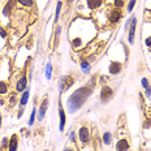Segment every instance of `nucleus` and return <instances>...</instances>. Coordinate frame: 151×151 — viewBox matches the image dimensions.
<instances>
[{
  "label": "nucleus",
  "instance_id": "31",
  "mask_svg": "<svg viewBox=\"0 0 151 151\" xmlns=\"http://www.w3.org/2000/svg\"><path fill=\"white\" fill-rule=\"evenodd\" d=\"M143 128L145 129H151V120H150V119H146V120H145Z\"/></svg>",
  "mask_w": 151,
  "mask_h": 151
},
{
  "label": "nucleus",
  "instance_id": "20",
  "mask_svg": "<svg viewBox=\"0 0 151 151\" xmlns=\"http://www.w3.org/2000/svg\"><path fill=\"white\" fill-rule=\"evenodd\" d=\"M61 8H63V1H58V5H56V11H55V18H53V22L58 24L59 21V17H60V12H61Z\"/></svg>",
  "mask_w": 151,
  "mask_h": 151
},
{
  "label": "nucleus",
  "instance_id": "13",
  "mask_svg": "<svg viewBox=\"0 0 151 151\" xmlns=\"http://www.w3.org/2000/svg\"><path fill=\"white\" fill-rule=\"evenodd\" d=\"M18 149V136L13 134L9 138V145H8V151H17Z\"/></svg>",
  "mask_w": 151,
  "mask_h": 151
},
{
  "label": "nucleus",
  "instance_id": "12",
  "mask_svg": "<svg viewBox=\"0 0 151 151\" xmlns=\"http://www.w3.org/2000/svg\"><path fill=\"white\" fill-rule=\"evenodd\" d=\"M130 150V143L127 138H121L116 143V151H129Z\"/></svg>",
  "mask_w": 151,
  "mask_h": 151
},
{
  "label": "nucleus",
  "instance_id": "7",
  "mask_svg": "<svg viewBox=\"0 0 151 151\" xmlns=\"http://www.w3.org/2000/svg\"><path fill=\"white\" fill-rule=\"evenodd\" d=\"M17 4L16 3V0H8L7 3H5V5L3 7V11H1V16L3 17H9L12 13H13V9H14V5Z\"/></svg>",
  "mask_w": 151,
  "mask_h": 151
},
{
  "label": "nucleus",
  "instance_id": "23",
  "mask_svg": "<svg viewBox=\"0 0 151 151\" xmlns=\"http://www.w3.org/2000/svg\"><path fill=\"white\" fill-rule=\"evenodd\" d=\"M8 93V83L4 81H0V95H5Z\"/></svg>",
  "mask_w": 151,
  "mask_h": 151
},
{
  "label": "nucleus",
  "instance_id": "15",
  "mask_svg": "<svg viewBox=\"0 0 151 151\" xmlns=\"http://www.w3.org/2000/svg\"><path fill=\"white\" fill-rule=\"evenodd\" d=\"M29 96H30V91L29 89H26L22 93V95H21V98H20V107H26L27 104V100H29Z\"/></svg>",
  "mask_w": 151,
  "mask_h": 151
},
{
  "label": "nucleus",
  "instance_id": "40",
  "mask_svg": "<svg viewBox=\"0 0 151 151\" xmlns=\"http://www.w3.org/2000/svg\"><path fill=\"white\" fill-rule=\"evenodd\" d=\"M150 21H151V18H150Z\"/></svg>",
  "mask_w": 151,
  "mask_h": 151
},
{
  "label": "nucleus",
  "instance_id": "8",
  "mask_svg": "<svg viewBox=\"0 0 151 151\" xmlns=\"http://www.w3.org/2000/svg\"><path fill=\"white\" fill-rule=\"evenodd\" d=\"M59 119H60V125H59V129L60 132H64L65 129V124H67V115H65V111L61 106V100H59Z\"/></svg>",
  "mask_w": 151,
  "mask_h": 151
},
{
  "label": "nucleus",
  "instance_id": "35",
  "mask_svg": "<svg viewBox=\"0 0 151 151\" xmlns=\"http://www.w3.org/2000/svg\"><path fill=\"white\" fill-rule=\"evenodd\" d=\"M63 151H74V149H72V147H65Z\"/></svg>",
  "mask_w": 151,
  "mask_h": 151
},
{
  "label": "nucleus",
  "instance_id": "33",
  "mask_svg": "<svg viewBox=\"0 0 151 151\" xmlns=\"http://www.w3.org/2000/svg\"><path fill=\"white\" fill-rule=\"evenodd\" d=\"M24 112H25V108H24V107H20V109H18V113H17V117L21 119V116H22Z\"/></svg>",
  "mask_w": 151,
  "mask_h": 151
},
{
  "label": "nucleus",
  "instance_id": "34",
  "mask_svg": "<svg viewBox=\"0 0 151 151\" xmlns=\"http://www.w3.org/2000/svg\"><path fill=\"white\" fill-rule=\"evenodd\" d=\"M130 21H132V17L129 18L127 22H125V30H128V29H129V26H130Z\"/></svg>",
  "mask_w": 151,
  "mask_h": 151
},
{
  "label": "nucleus",
  "instance_id": "5",
  "mask_svg": "<svg viewBox=\"0 0 151 151\" xmlns=\"http://www.w3.org/2000/svg\"><path fill=\"white\" fill-rule=\"evenodd\" d=\"M78 139H80V142L82 145H89L90 141H91V134H90V130L89 128L86 127V125H83V127L80 128V130H78Z\"/></svg>",
  "mask_w": 151,
  "mask_h": 151
},
{
  "label": "nucleus",
  "instance_id": "27",
  "mask_svg": "<svg viewBox=\"0 0 151 151\" xmlns=\"http://www.w3.org/2000/svg\"><path fill=\"white\" fill-rule=\"evenodd\" d=\"M8 145H9V138L7 137H4L1 139V149L4 150V149H8Z\"/></svg>",
  "mask_w": 151,
  "mask_h": 151
},
{
  "label": "nucleus",
  "instance_id": "24",
  "mask_svg": "<svg viewBox=\"0 0 151 151\" xmlns=\"http://www.w3.org/2000/svg\"><path fill=\"white\" fill-rule=\"evenodd\" d=\"M45 74H46V78H47V80H50V78H51V76H52V64H51V63H48V64L46 65V72H45Z\"/></svg>",
  "mask_w": 151,
  "mask_h": 151
},
{
  "label": "nucleus",
  "instance_id": "2",
  "mask_svg": "<svg viewBox=\"0 0 151 151\" xmlns=\"http://www.w3.org/2000/svg\"><path fill=\"white\" fill-rule=\"evenodd\" d=\"M104 13H106L107 21H108V22H111V24H117L119 21H120L121 18H122V14H124V13H122L121 9L115 8V7L107 9Z\"/></svg>",
  "mask_w": 151,
  "mask_h": 151
},
{
  "label": "nucleus",
  "instance_id": "21",
  "mask_svg": "<svg viewBox=\"0 0 151 151\" xmlns=\"http://www.w3.org/2000/svg\"><path fill=\"white\" fill-rule=\"evenodd\" d=\"M81 69H82L83 73H90L91 70V65H90V61L89 60H82L81 61Z\"/></svg>",
  "mask_w": 151,
  "mask_h": 151
},
{
  "label": "nucleus",
  "instance_id": "14",
  "mask_svg": "<svg viewBox=\"0 0 151 151\" xmlns=\"http://www.w3.org/2000/svg\"><path fill=\"white\" fill-rule=\"evenodd\" d=\"M86 5L91 11H96L103 5V0H86Z\"/></svg>",
  "mask_w": 151,
  "mask_h": 151
},
{
  "label": "nucleus",
  "instance_id": "1",
  "mask_svg": "<svg viewBox=\"0 0 151 151\" xmlns=\"http://www.w3.org/2000/svg\"><path fill=\"white\" fill-rule=\"evenodd\" d=\"M95 89V78H91L90 82H87L83 86L78 87L76 91L72 93V95L67 100V109L69 113H74L80 111L82 108V106L89 100L91 94L94 93Z\"/></svg>",
  "mask_w": 151,
  "mask_h": 151
},
{
  "label": "nucleus",
  "instance_id": "3",
  "mask_svg": "<svg viewBox=\"0 0 151 151\" xmlns=\"http://www.w3.org/2000/svg\"><path fill=\"white\" fill-rule=\"evenodd\" d=\"M113 95H115V91L109 85H103L102 89H100L99 93V99L103 104H107L108 102H111L113 99Z\"/></svg>",
  "mask_w": 151,
  "mask_h": 151
},
{
  "label": "nucleus",
  "instance_id": "29",
  "mask_svg": "<svg viewBox=\"0 0 151 151\" xmlns=\"http://www.w3.org/2000/svg\"><path fill=\"white\" fill-rule=\"evenodd\" d=\"M16 103H17V95H16V94H12L11 98H9V104H11V106H14Z\"/></svg>",
  "mask_w": 151,
  "mask_h": 151
},
{
  "label": "nucleus",
  "instance_id": "37",
  "mask_svg": "<svg viewBox=\"0 0 151 151\" xmlns=\"http://www.w3.org/2000/svg\"><path fill=\"white\" fill-rule=\"evenodd\" d=\"M4 104V99H0V106Z\"/></svg>",
  "mask_w": 151,
  "mask_h": 151
},
{
  "label": "nucleus",
  "instance_id": "32",
  "mask_svg": "<svg viewBox=\"0 0 151 151\" xmlns=\"http://www.w3.org/2000/svg\"><path fill=\"white\" fill-rule=\"evenodd\" d=\"M145 45H146V47L151 48V37H147L146 39H145Z\"/></svg>",
  "mask_w": 151,
  "mask_h": 151
},
{
  "label": "nucleus",
  "instance_id": "16",
  "mask_svg": "<svg viewBox=\"0 0 151 151\" xmlns=\"http://www.w3.org/2000/svg\"><path fill=\"white\" fill-rule=\"evenodd\" d=\"M141 85H142V87L145 89V91H146V96L149 98V96H151V86H150V82L147 78H142L141 80Z\"/></svg>",
  "mask_w": 151,
  "mask_h": 151
},
{
  "label": "nucleus",
  "instance_id": "9",
  "mask_svg": "<svg viewBox=\"0 0 151 151\" xmlns=\"http://www.w3.org/2000/svg\"><path fill=\"white\" fill-rule=\"evenodd\" d=\"M47 109H48V98H45V99L42 100V103H40L39 111H38V117H37V119H38L39 121H42L43 119H45Z\"/></svg>",
  "mask_w": 151,
  "mask_h": 151
},
{
  "label": "nucleus",
  "instance_id": "38",
  "mask_svg": "<svg viewBox=\"0 0 151 151\" xmlns=\"http://www.w3.org/2000/svg\"><path fill=\"white\" fill-rule=\"evenodd\" d=\"M1 122H3V116L0 115V127H1Z\"/></svg>",
  "mask_w": 151,
  "mask_h": 151
},
{
  "label": "nucleus",
  "instance_id": "25",
  "mask_svg": "<svg viewBox=\"0 0 151 151\" xmlns=\"http://www.w3.org/2000/svg\"><path fill=\"white\" fill-rule=\"evenodd\" d=\"M112 5H113L115 8L121 9V8L125 5V0H112Z\"/></svg>",
  "mask_w": 151,
  "mask_h": 151
},
{
  "label": "nucleus",
  "instance_id": "28",
  "mask_svg": "<svg viewBox=\"0 0 151 151\" xmlns=\"http://www.w3.org/2000/svg\"><path fill=\"white\" fill-rule=\"evenodd\" d=\"M69 141H70V142H73V143H76V141H77V134H76L74 130H72L70 134H69Z\"/></svg>",
  "mask_w": 151,
  "mask_h": 151
},
{
  "label": "nucleus",
  "instance_id": "10",
  "mask_svg": "<svg viewBox=\"0 0 151 151\" xmlns=\"http://www.w3.org/2000/svg\"><path fill=\"white\" fill-rule=\"evenodd\" d=\"M122 70V64L120 61H111L108 65V73L112 76L119 74Z\"/></svg>",
  "mask_w": 151,
  "mask_h": 151
},
{
  "label": "nucleus",
  "instance_id": "36",
  "mask_svg": "<svg viewBox=\"0 0 151 151\" xmlns=\"http://www.w3.org/2000/svg\"><path fill=\"white\" fill-rule=\"evenodd\" d=\"M73 1H74V0H67V4H72Z\"/></svg>",
  "mask_w": 151,
  "mask_h": 151
},
{
  "label": "nucleus",
  "instance_id": "17",
  "mask_svg": "<svg viewBox=\"0 0 151 151\" xmlns=\"http://www.w3.org/2000/svg\"><path fill=\"white\" fill-rule=\"evenodd\" d=\"M102 141H103V143H104L106 146H109V145L112 143V134H111V132H104V133H103V137H102Z\"/></svg>",
  "mask_w": 151,
  "mask_h": 151
},
{
  "label": "nucleus",
  "instance_id": "30",
  "mask_svg": "<svg viewBox=\"0 0 151 151\" xmlns=\"http://www.w3.org/2000/svg\"><path fill=\"white\" fill-rule=\"evenodd\" d=\"M0 37H1V38H7L8 37L7 30H5L4 27H1V26H0Z\"/></svg>",
  "mask_w": 151,
  "mask_h": 151
},
{
  "label": "nucleus",
  "instance_id": "39",
  "mask_svg": "<svg viewBox=\"0 0 151 151\" xmlns=\"http://www.w3.org/2000/svg\"><path fill=\"white\" fill-rule=\"evenodd\" d=\"M45 151H50V150H45Z\"/></svg>",
  "mask_w": 151,
  "mask_h": 151
},
{
  "label": "nucleus",
  "instance_id": "11",
  "mask_svg": "<svg viewBox=\"0 0 151 151\" xmlns=\"http://www.w3.org/2000/svg\"><path fill=\"white\" fill-rule=\"evenodd\" d=\"M26 89H27V77L24 74L22 77L16 82V93H24Z\"/></svg>",
  "mask_w": 151,
  "mask_h": 151
},
{
  "label": "nucleus",
  "instance_id": "26",
  "mask_svg": "<svg viewBox=\"0 0 151 151\" xmlns=\"http://www.w3.org/2000/svg\"><path fill=\"white\" fill-rule=\"evenodd\" d=\"M136 3H137V0H129L128 1V7H127L128 13H132V12H133L134 7H136Z\"/></svg>",
  "mask_w": 151,
  "mask_h": 151
},
{
  "label": "nucleus",
  "instance_id": "19",
  "mask_svg": "<svg viewBox=\"0 0 151 151\" xmlns=\"http://www.w3.org/2000/svg\"><path fill=\"white\" fill-rule=\"evenodd\" d=\"M16 3L24 8H31L34 5V0H16Z\"/></svg>",
  "mask_w": 151,
  "mask_h": 151
},
{
  "label": "nucleus",
  "instance_id": "22",
  "mask_svg": "<svg viewBox=\"0 0 151 151\" xmlns=\"http://www.w3.org/2000/svg\"><path fill=\"white\" fill-rule=\"evenodd\" d=\"M35 120H37V108L34 107L33 109H31V115H30V119H29V127H33L34 125V122H35Z\"/></svg>",
  "mask_w": 151,
  "mask_h": 151
},
{
  "label": "nucleus",
  "instance_id": "4",
  "mask_svg": "<svg viewBox=\"0 0 151 151\" xmlns=\"http://www.w3.org/2000/svg\"><path fill=\"white\" fill-rule=\"evenodd\" d=\"M74 83V77H72V76H63V77L59 80V91L63 94L65 93V91H68L70 89L72 86H73Z\"/></svg>",
  "mask_w": 151,
  "mask_h": 151
},
{
  "label": "nucleus",
  "instance_id": "18",
  "mask_svg": "<svg viewBox=\"0 0 151 151\" xmlns=\"http://www.w3.org/2000/svg\"><path fill=\"white\" fill-rule=\"evenodd\" d=\"M60 34H61V26L58 25L55 29V37H53V46L58 47L59 46V39H60Z\"/></svg>",
  "mask_w": 151,
  "mask_h": 151
},
{
  "label": "nucleus",
  "instance_id": "6",
  "mask_svg": "<svg viewBox=\"0 0 151 151\" xmlns=\"http://www.w3.org/2000/svg\"><path fill=\"white\" fill-rule=\"evenodd\" d=\"M137 22H138L137 17H134V16H132L130 26H129V29H128V42L130 43V45H133V43H134V35H136Z\"/></svg>",
  "mask_w": 151,
  "mask_h": 151
}]
</instances>
